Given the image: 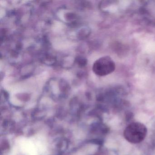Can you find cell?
<instances>
[{
    "label": "cell",
    "mask_w": 155,
    "mask_h": 155,
    "mask_svg": "<svg viewBox=\"0 0 155 155\" xmlns=\"http://www.w3.org/2000/svg\"><path fill=\"white\" fill-rule=\"evenodd\" d=\"M115 64L114 61L108 57L101 58L94 63L93 70L97 75L106 76L114 71Z\"/></svg>",
    "instance_id": "7a4b0ae2"
},
{
    "label": "cell",
    "mask_w": 155,
    "mask_h": 155,
    "mask_svg": "<svg viewBox=\"0 0 155 155\" xmlns=\"http://www.w3.org/2000/svg\"><path fill=\"white\" fill-rule=\"evenodd\" d=\"M147 127L142 123L133 122L127 126L124 131L125 139L132 144H138L145 139L147 135Z\"/></svg>",
    "instance_id": "6da1fadb"
}]
</instances>
